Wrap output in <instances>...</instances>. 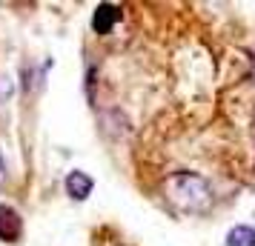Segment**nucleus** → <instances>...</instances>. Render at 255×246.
I'll return each instance as SVG.
<instances>
[{
	"mask_svg": "<svg viewBox=\"0 0 255 246\" xmlns=\"http://www.w3.org/2000/svg\"><path fill=\"white\" fill-rule=\"evenodd\" d=\"M163 195L178 212L204 215L212 206V186L198 172H172L163 180Z\"/></svg>",
	"mask_w": 255,
	"mask_h": 246,
	"instance_id": "1",
	"label": "nucleus"
},
{
	"mask_svg": "<svg viewBox=\"0 0 255 246\" xmlns=\"http://www.w3.org/2000/svg\"><path fill=\"white\" fill-rule=\"evenodd\" d=\"M20 232H23V221H20L17 209L0 203V241L3 244H14L20 238Z\"/></svg>",
	"mask_w": 255,
	"mask_h": 246,
	"instance_id": "2",
	"label": "nucleus"
},
{
	"mask_svg": "<svg viewBox=\"0 0 255 246\" xmlns=\"http://www.w3.org/2000/svg\"><path fill=\"white\" fill-rule=\"evenodd\" d=\"M118 20H121V6H115V3H98V9L92 14L95 35H109Z\"/></svg>",
	"mask_w": 255,
	"mask_h": 246,
	"instance_id": "3",
	"label": "nucleus"
},
{
	"mask_svg": "<svg viewBox=\"0 0 255 246\" xmlns=\"http://www.w3.org/2000/svg\"><path fill=\"white\" fill-rule=\"evenodd\" d=\"M63 186H66V195H69L72 200H86L89 195H92L95 183H92V177L86 175V172L75 169V172H69V175H66Z\"/></svg>",
	"mask_w": 255,
	"mask_h": 246,
	"instance_id": "4",
	"label": "nucleus"
},
{
	"mask_svg": "<svg viewBox=\"0 0 255 246\" xmlns=\"http://www.w3.org/2000/svg\"><path fill=\"white\" fill-rule=\"evenodd\" d=\"M227 246H255V226H232L227 232Z\"/></svg>",
	"mask_w": 255,
	"mask_h": 246,
	"instance_id": "5",
	"label": "nucleus"
},
{
	"mask_svg": "<svg viewBox=\"0 0 255 246\" xmlns=\"http://www.w3.org/2000/svg\"><path fill=\"white\" fill-rule=\"evenodd\" d=\"M6 183V164H3V155H0V186Z\"/></svg>",
	"mask_w": 255,
	"mask_h": 246,
	"instance_id": "6",
	"label": "nucleus"
},
{
	"mask_svg": "<svg viewBox=\"0 0 255 246\" xmlns=\"http://www.w3.org/2000/svg\"><path fill=\"white\" fill-rule=\"evenodd\" d=\"M250 81L255 83V58H253V69H250Z\"/></svg>",
	"mask_w": 255,
	"mask_h": 246,
	"instance_id": "7",
	"label": "nucleus"
}]
</instances>
